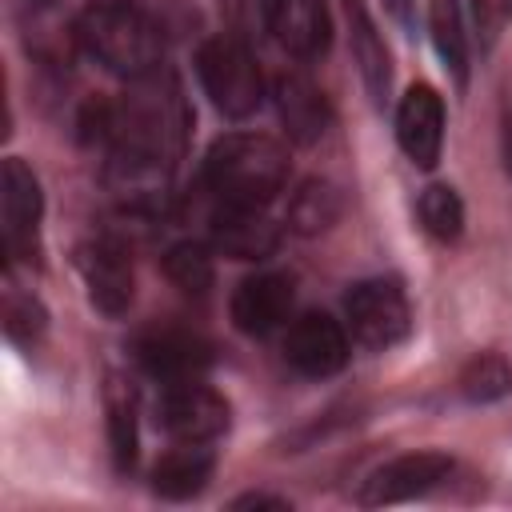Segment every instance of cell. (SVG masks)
<instances>
[{"instance_id": "obj_1", "label": "cell", "mask_w": 512, "mask_h": 512, "mask_svg": "<svg viewBox=\"0 0 512 512\" xmlns=\"http://www.w3.org/2000/svg\"><path fill=\"white\" fill-rule=\"evenodd\" d=\"M188 104L180 96V84L172 72L156 68L152 76H140L132 92L116 100H92L80 112V136L112 148H136L152 152L168 164H176L184 136H188Z\"/></svg>"}, {"instance_id": "obj_2", "label": "cell", "mask_w": 512, "mask_h": 512, "mask_svg": "<svg viewBox=\"0 0 512 512\" xmlns=\"http://www.w3.org/2000/svg\"><path fill=\"white\" fill-rule=\"evenodd\" d=\"M80 48L124 80L152 76L164 60L160 24L132 0H96L72 24Z\"/></svg>"}, {"instance_id": "obj_3", "label": "cell", "mask_w": 512, "mask_h": 512, "mask_svg": "<svg viewBox=\"0 0 512 512\" xmlns=\"http://www.w3.org/2000/svg\"><path fill=\"white\" fill-rule=\"evenodd\" d=\"M204 184L224 204L264 208L288 184V148L260 132L220 136L204 156Z\"/></svg>"}, {"instance_id": "obj_4", "label": "cell", "mask_w": 512, "mask_h": 512, "mask_svg": "<svg viewBox=\"0 0 512 512\" xmlns=\"http://www.w3.org/2000/svg\"><path fill=\"white\" fill-rule=\"evenodd\" d=\"M196 76H200V88L212 100V108L224 112L228 120L252 116L260 108V100H264L260 64L248 52V44L236 40V36L204 40L200 52H196Z\"/></svg>"}, {"instance_id": "obj_5", "label": "cell", "mask_w": 512, "mask_h": 512, "mask_svg": "<svg viewBox=\"0 0 512 512\" xmlns=\"http://www.w3.org/2000/svg\"><path fill=\"white\" fill-rule=\"evenodd\" d=\"M344 316H348L352 336L360 344H368V348H392L412 328V312H408L404 288L392 276H376V280L352 284L348 296H344Z\"/></svg>"}, {"instance_id": "obj_6", "label": "cell", "mask_w": 512, "mask_h": 512, "mask_svg": "<svg viewBox=\"0 0 512 512\" xmlns=\"http://www.w3.org/2000/svg\"><path fill=\"white\" fill-rule=\"evenodd\" d=\"M104 188L112 192V200L124 212L156 216L172 200V164L152 152L112 148L108 164H104Z\"/></svg>"}, {"instance_id": "obj_7", "label": "cell", "mask_w": 512, "mask_h": 512, "mask_svg": "<svg viewBox=\"0 0 512 512\" xmlns=\"http://www.w3.org/2000/svg\"><path fill=\"white\" fill-rule=\"evenodd\" d=\"M156 420L180 444H208L228 428V400L200 380H180L164 388Z\"/></svg>"}, {"instance_id": "obj_8", "label": "cell", "mask_w": 512, "mask_h": 512, "mask_svg": "<svg viewBox=\"0 0 512 512\" xmlns=\"http://www.w3.org/2000/svg\"><path fill=\"white\" fill-rule=\"evenodd\" d=\"M76 268L84 276V288H88V300L96 312L124 316L132 308L136 276H132V260H128L120 240H112V236L84 240L76 248Z\"/></svg>"}, {"instance_id": "obj_9", "label": "cell", "mask_w": 512, "mask_h": 512, "mask_svg": "<svg viewBox=\"0 0 512 512\" xmlns=\"http://www.w3.org/2000/svg\"><path fill=\"white\" fill-rule=\"evenodd\" d=\"M40 212H44V196H40L36 172L20 156H8L0 168V232L12 260L32 256Z\"/></svg>"}, {"instance_id": "obj_10", "label": "cell", "mask_w": 512, "mask_h": 512, "mask_svg": "<svg viewBox=\"0 0 512 512\" xmlns=\"http://www.w3.org/2000/svg\"><path fill=\"white\" fill-rule=\"evenodd\" d=\"M452 472V456L444 452H408V456H396L388 464H380L364 488H360V504L364 508H384V504H400V500H412V496H424L432 492L440 480H448Z\"/></svg>"}, {"instance_id": "obj_11", "label": "cell", "mask_w": 512, "mask_h": 512, "mask_svg": "<svg viewBox=\"0 0 512 512\" xmlns=\"http://www.w3.org/2000/svg\"><path fill=\"white\" fill-rule=\"evenodd\" d=\"M272 40L296 60H320L332 48V20L324 0H260Z\"/></svg>"}, {"instance_id": "obj_12", "label": "cell", "mask_w": 512, "mask_h": 512, "mask_svg": "<svg viewBox=\"0 0 512 512\" xmlns=\"http://www.w3.org/2000/svg\"><path fill=\"white\" fill-rule=\"evenodd\" d=\"M132 356L148 376L168 380V384L196 380L200 372L212 368V344L184 328H156V332L136 336Z\"/></svg>"}, {"instance_id": "obj_13", "label": "cell", "mask_w": 512, "mask_h": 512, "mask_svg": "<svg viewBox=\"0 0 512 512\" xmlns=\"http://www.w3.org/2000/svg\"><path fill=\"white\" fill-rule=\"evenodd\" d=\"M284 356L300 376H332L348 364V332L328 312H304L284 336Z\"/></svg>"}, {"instance_id": "obj_14", "label": "cell", "mask_w": 512, "mask_h": 512, "mask_svg": "<svg viewBox=\"0 0 512 512\" xmlns=\"http://www.w3.org/2000/svg\"><path fill=\"white\" fill-rule=\"evenodd\" d=\"M396 140L416 168H436L444 148V100L428 84H412L396 108Z\"/></svg>"}, {"instance_id": "obj_15", "label": "cell", "mask_w": 512, "mask_h": 512, "mask_svg": "<svg viewBox=\"0 0 512 512\" xmlns=\"http://www.w3.org/2000/svg\"><path fill=\"white\" fill-rule=\"evenodd\" d=\"M296 300V284L284 272H256L236 284L232 292V324L244 336H268L276 332Z\"/></svg>"}, {"instance_id": "obj_16", "label": "cell", "mask_w": 512, "mask_h": 512, "mask_svg": "<svg viewBox=\"0 0 512 512\" xmlns=\"http://www.w3.org/2000/svg\"><path fill=\"white\" fill-rule=\"evenodd\" d=\"M212 244L232 260H268L280 248V228L256 204H224L208 216Z\"/></svg>"}, {"instance_id": "obj_17", "label": "cell", "mask_w": 512, "mask_h": 512, "mask_svg": "<svg viewBox=\"0 0 512 512\" xmlns=\"http://www.w3.org/2000/svg\"><path fill=\"white\" fill-rule=\"evenodd\" d=\"M276 112H280L284 132L296 144H316L332 128V104L324 88L308 80L304 72H284L276 80Z\"/></svg>"}, {"instance_id": "obj_18", "label": "cell", "mask_w": 512, "mask_h": 512, "mask_svg": "<svg viewBox=\"0 0 512 512\" xmlns=\"http://www.w3.org/2000/svg\"><path fill=\"white\" fill-rule=\"evenodd\" d=\"M216 456L204 444H180L172 452L160 456V464L152 468V488L164 500H188L196 492H204V484L212 480Z\"/></svg>"}, {"instance_id": "obj_19", "label": "cell", "mask_w": 512, "mask_h": 512, "mask_svg": "<svg viewBox=\"0 0 512 512\" xmlns=\"http://www.w3.org/2000/svg\"><path fill=\"white\" fill-rule=\"evenodd\" d=\"M348 24H352V56L360 64V76H364V88L376 104H384L388 96V80H392V68H388V48L368 16V8L360 0H348Z\"/></svg>"}, {"instance_id": "obj_20", "label": "cell", "mask_w": 512, "mask_h": 512, "mask_svg": "<svg viewBox=\"0 0 512 512\" xmlns=\"http://www.w3.org/2000/svg\"><path fill=\"white\" fill-rule=\"evenodd\" d=\"M340 212H344L340 188L324 176H312L288 200V228L300 232V236H320L340 220Z\"/></svg>"}, {"instance_id": "obj_21", "label": "cell", "mask_w": 512, "mask_h": 512, "mask_svg": "<svg viewBox=\"0 0 512 512\" xmlns=\"http://www.w3.org/2000/svg\"><path fill=\"white\" fill-rule=\"evenodd\" d=\"M460 396L472 404H492L512 396V364L496 352H480L460 372Z\"/></svg>"}, {"instance_id": "obj_22", "label": "cell", "mask_w": 512, "mask_h": 512, "mask_svg": "<svg viewBox=\"0 0 512 512\" xmlns=\"http://www.w3.org/2000/svg\"><path fill=\"white\" fill-rule=\"evenodd\" d=\"M108 448H112V464L120 472H128L136 464V448H140L136 404H132V392H124L116 380L108 384Z\"/></svg>"}, {"instance_id": "obj_23", "label": "cell", "mask_w": 512, "mask_h": 512, "mask_svg": "<svg viewBox=\"0 0 512 512\" xmlns=\"http://www.w3.org/2000/svg\"><path fill=\"white\" fill-rule=\"evenodd\" d=\"M428 24H432V40H436V52H440L444 68H452V76L464 84L468 80V44H464V32H460L456 0H428Z\"/></svg>"}, {"instance_id": "obj_24", "label": "cell", "mask_w": 512, "mask_h": 512, "mask_svg": "<svg viewBox=\"0 0 512 512\" xmlns=\"http://www.w3.org/2000/svg\"><path fill=\"white\" fill-rule=\"evenodd\" d=\"M164 272H168V280H172L184 296H208V288H212V280H216V268H212L208 248H204V244H192V240L172 244V248L164 252Z\"/></svg>"}, {"instance_id": "obj_25", "label": "cell", "mask_w": 512, "mask_h": 512, "mask_svg": "<svg viewBox=\"0 0 512 512\" xmlns=\"http://www.w3.org/2000/svg\"><path fill=\"white\" fill-rule=\"evenodd\" d=\"M420 224L432 240H456L464 232V200L448 184H432L420 196Z\"/></svg>"}, {"instance_id": "obj_26", "label": "cell", "mask_w": 512, "mask_h": 512, "mask_svg": "<svg viewBox=\"0 0 512 512\" xmlns=\"http://www.w3.org/2000/svg\"><path fill=\"white\" fill-rule=\"evenodd\" d=\"M48 328V312L36 296H24V292H8L4 296V332L12 344L20 348H32Z\"/></svg>"}, {"instance_id": "obj_27", "label": "cell", "mask_w": 512, "mask_h": 512, "mask_svg": "<svg viewBox=\"0 0 512 512\" xmlns=\"http://www.w3.org/2000/svg\"><path fill=\"white\" fill-rule=\"evenodd\" d=\"M468 12H472V24H476V36L488 48V44H496L504 24L512 20V0H468Z\"/></svg>"}, {"instance_id": "obj_28", "label": "cell", "mask_w": 512, "mask_h": 512, "mask_svg": "<svg viewBox=\"0 0 512 512\" xmlns=\"http://www.w3.org/2000/svg\"><path fill=\"white\" fill-rule=\"evenodd\" d=\"M236 512L244 508H260V512H288V500L284 496H268V492H248V496H236L232 500Z\"/></svg>"}, {"instance_id": "obj_29", "label": "cell", "mask_w": 512, "mask_h": 512, "mask_svg": "<svg viewBox=\"0 0 512 512\" xmlns=\"http://www.w3.org/2000/svg\"><path fill=\"white\" fill-rule=\"evenodd\" d=\"M504 168L512 176V108L504 112Z\"/></svg>"}, {"instance_id": "obj_30", "label": "cell", "mask_w": 512, "mask_h": 512, "mask_svg": "<svg viewBox=\"0 0 512 512\" xmlns=\"http://www.w3.org/2000/svg\"><path fill=\"white\" fill-rule=\"evenodd\" d=\"M388 8L400 16V24H412V16H408V0H388Z\"/></svg>"}]
</instances>
